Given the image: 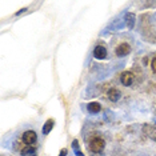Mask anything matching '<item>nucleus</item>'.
I'll return each mask as SVG.
<instances>
[{"mask_svg":"<svg viewBox=\"0 0 156 156\" xmlns=\"http://www.w3.org/2000/svg\"><path fill=\"white\" fill-rule=\"evenodd\" d=\"M105 141L101 137H94L90 141V151L92 154H103V150H104Z\"/></svg>","mask_w":156,"mask_h":156,"instance_id":"obj_1","label":"nucleus"},{"mask_svg":"<svg viewBox=\"0 0 156 156\" xmlns=\"http://www.w3.org/2000/svg\"><path fill=\"white\" fill-rule=\"evenodd\" d=\"M133 80H135V75L131 72V71H124L122 75H120V81H122V84L126 87L132 86Z\"/></svg>","mask_w":156,"mask_h":156,"instance_id":"obj_2","label":"nucleus"},{"mask_svg":"<svg viewBox=\"0 0 156 156\" xmlns=\"http://www.w3.org/2000/svg\"><path fill=\"white\" fill-rule=\"evenodd\" d=\"M37 140V135L35 131H26V132L23 133V141L28 145H34L35 143H36Z\"/></svg>","mask_w":156,"mask_h":156,"instance_id":"obj_3","label":"nucleus"},{"mask_svg":"<svg viewBox=\"0 0 156 156\" xmlns=\"http://www.w3.org/2000/svg\"><path fill=\"white\" fill-rule=\"evenodd\" d=\"M129 52H131V45L127 43H122L115 49V54H116V56H119V58H124V56L129 55Z\"/></svg>","mask_w":156,"mask_h":156,"instance_id":"obj_4","label":"nucleus"},{"mask_svg":"<svg viewBox=\"0 0 156 156\" xmlns=\"http://www.w3.org/2000/svg\"><path fill=\"white\" fill-rule=\"evenodd\" d=\"M94 56H95V59H98V60L105 59L107 58V48L103 47V45H98V47H95Z\"/></svg>","mask_w":156,"mask_h":156,"instance_id":"obj_5","label":"nucleus"},{"mask_svg":"<svg viewBox=\"0 0 156 156\" xmlns=\"http://www.w3.org/2000/svg\"><path fill=\"white\" fill-rule=\"evenodd\" d=\"M107 96L111 101L116 103L118 100H120V98H122V92H120L118 88H109L108 92H107Z\"/></svg>","mask_w":156,"mask_h":156,"instance_id":"obj_6","label":"nucleus"},{"mask_svg":"<svg viewBox=\"0 0 156 156\" xmlns=\"http://www.w3.org/2000/svg\"><path fill=\"white\" fill-rule=\"evenodd\" d=\"M124 22H126V26L128 30H132L135 27V22H136V16H135V13H131L128 12L126 16H124Z\"/></svg>","mask_w":156,"mask_h":156,"instance_id":"obj_7","label":"nucleus"},{"mask_svg":"<svg viewBox=\"0 0 156 156\" xmlns=\"http://www.w3.org/2000/svg\"><path fill=\"white\" fill-rule=\"evenodd\" d=\"M143 131H144V133L150 137V139L156 141V127H154V126H144Z\"/></svg>","mask_w":156,"mask_h":156,"instance_id":"obj_8","label":"nucleus"},{"mask_svg":"<svg viewBox=\"0 0 156 156\" xmlns=\"http://www.w3.org/2000/svg\"><path fill=\"white\" fill-rule=\"evenodd\" d=\"M87 109L90 113H99L101 111V105H100V103H98V101H92L87 105Z\"/></svg>","mask_w":156,"mask_h":156,"instance_id":"obj_9","label":"nucleus"},{"mask_svg":"<svg viewBox=\"0 0 156 156\" xmlns=\"http://www.w3.org/2000/svg\"><path fill=\"white\" fill-rule=\"evenodd\" d=\"M54 126H55V122H54V120H52V119H48L47 122L44 123L43 128H41V132H43V135H48V133L52 131V128H54Z\"/></svg>","mask_w":156,"mask_h":156,"instance_id":"obj_10","label":"nucleus"},{"mask_svg":"<svg viewBox=\"0 0 156 156\" xmlns=\"http://www.w3.org/2000/svg\"><path fill=\"white\" fill-rule=\"evenodd\" d=\"M22 156H36V147L27 145L22 150Z\"/></svg>","mask_w":156,"mask_h":156,"instance_id":"obj_11","label":"nucleus"},{"mask_svg":"<svg viewBox=\"0 0 156 156\" xmlns=\"http://www.w3.org/2000/svg\"><path fill=\"white\" fill-rule=\"evenodd\" d=\"M72 148H73V154H75L76 156H84V154L80 151V145H79V141H77L76 139L72 141Z\"/></svg>","mask_w":156,"mask_h":156,"instance_id":"obj_12","label":"nucleus"},{"mask_svg":"<svg viewBox=\"0 0 156 156\" xmlns=\"http://www.w3.org/2000/svg\"><path fill=\"white\" fill-rule=\"evenodd\" d=\"M151 67H152V71H154V72H156V58L152 59V62H151Z\"/></svg>","mask_w":156,"mask_h":156,"instance_id":"obj_13","label":"nucleus"},{"mask_svg":"<svg viewBox=\"0 0 156 156\" xmlns=\"http://www.w3.org/2000/svg\"><path fill=\"white\" fill-rule=\"evenodd\" d=\"M27 9H28V8H22V9H20V11H17V12L15 13V15H16V16H20V15H22V13H24V12H26Z\"/></svg>","mask_w":156,"mask_h":156,"instance_id":"obj_14","label":"nucleus"},{"mask_svg":"<svg viewBox=\"0 0 156 156\" xmlns=\"http://www.w3.org/2000/svg\"><path fill=\"white\" fill-rule=\"evenodd\" d=\"M67 154H68V151L67 150H62L59 152V156H67Z\"/></svg>","mask_w":156,"mask_h":156,"instance_id":"obj_15","label":"nucleus"},{"mask_svg":"<svg viewBox=\"0 0 156 156\" xmlns=\"http://www.w3.org/2000/svg\"><path fill=\"white\" fill-rule=\"evenodd\" d=\"M92 156H103V154H92Z\"/></svg>","mask_w":156,"mask_h":156,"instance_id":"obj_16","label":"nucleus"}]
</instances>
